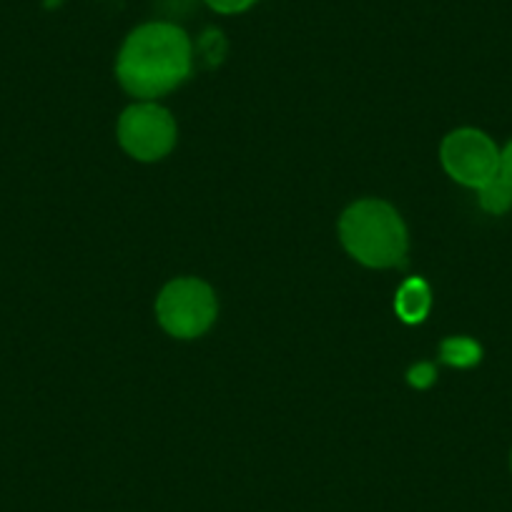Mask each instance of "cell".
Here are the masks:
<instances>
[{
  "instance_id": "1",
  "label": "cell",
  "mask_w": 512,
  "mask_h": 512,
  "mask_svg": "<svg viewBox=\"0 0 512 512\" xmlns=\"http://www.w3.org/2000/svg\"><path fill=\"white\" fill-rule=\"evenodd\" d=\"M191 73V41L174 23H146L123 41L116 61L118 83L131 96H166Z\"/></svg>"
},
{
  "instance_id": "2",
  "label": "cell",
  "mask_w": 512,
  "mask_h": 512,
  "mask_svg": "<svg viewBox=\"0 0 512 512\" xmlns=\"http://www.w3.org/2000/svg\"><path fill=\"white\" fill-rule=\"evenodd\" d=\"M339 239L364 267H400L407 256L405 221L390 204L377 199L357 201L344 211L339 221Z\"/></svg>"
},
{
  "instance_id": "3",
  "label": "cell",
  "mask_w": 512,
  "mask_h": 512,
  "mask_svg": "<svg viewBox=\"0 0 512 512\" xmlns=\"http://www.w3.org/2000/svg\"><path fill=\"white\" fill-rule=\"evenodd\" d=\"M216 312L214 289L201 279H174L156 299V317L176 339L201 337L214 324Z\"/></svg>"
},
{
  "instance_id": "4",
  "label": "cell",
  "mask_w": 512,
  "mask_h": 512,
  "mask_svg": "<svg viewBox=\"0 0 512 512\" xmlns=\"http://www.w3.org/2000/svg\"><path fill=\"white\" fill-rule=\"evenodd\" d=\"M442 166L462 186L480 189L500 176V149L477 128H457L445 136L440 149Z\"/></svg>"
},
{
  "instance_id": "5",
  "label": "cell",
  "mask_w": 512,
  "mask_h": 512,
  "mask_svg": "<svg viewBox=\"0 0 512 512\" xmlns=\"http://www.w3.org/2000/svg\"><path fill=\"white\" fill-rule=\"evenodd\" d=\"M118 141L136 161H159L174 149L176 123L159 103H136L118 118Z\"/></svg>"
},
{
  "instance_id": "6",
  "label": "cell",
  "mask_w": 512,
  "mask_h": 512,
  "mask_svg": "<svg viewBox=\"0 0 512 512\" xmlns=\"http://www.w3.org/2000/svg\"><path fill=\"white\" fill-rule=\"evenodd\" d=\"M395 309L402 322L417 324L430 312V287L422 279H407L395 299Z\"/></svg>"
},
{
  "instance_id": "7",
  "label": "cell",
  "mask_w": 512,
  "mask_h": 512,
  "mask_svg": "<svg viewBox=\"0 0 512 512\" xmlns=\"http://www.w3.org/2000/svg\"><path fill=\"white\" fill-rule=\"evenodd\" d=\"M477 194H480V206L487 214L500 216L512 209V186L507 184L502 176H495V179L487 181L485 186H480Z\"/></svg>"
},
{
  "instance_id": "8",
  "label": "cell",
  "mask_w": 512,
  "mask_h": 512,
  "mask_svg": "<svg viewBox=\"0 0 512 512\" xmlns=\"http://www.w3.org/2000/svg\"><path fill=\"white\" fill-rule=\"evenodd\" d=\"M480 354V344L467 337H452L442 344V362L452 364V367H472L480 362Z\"/></svg>"
},
{
  "instance_id": "9",
  "label": "cell",
  "mask_w": 512,
  "mask_h": 512,
  "mask_svg": "<svg viewBox=\"0 0 512 512\" xmlns=\"http://www.w3.org/2000/svg\"><path fill=\"white\" fill-rule=\"evenodd\" d=\"M254 3L256 0H206V6L214 8L216 13H226V16L246 11V8H251Z\"/></svg>"
},
{
  "instance_id": "10",
  "label": "cell",
  "mask_w": 512,
  "mask_h": 512,
  "mask_svg": "<svg viewBox=\"0 0 512 512\" xmlns=\"http://www.w3.org/2000/svg\"><path fill=\"white\" fill-rule=\"evenodd\" d=\"M432 377H435V369H432V364H420V367H415L410 372V382L417 384V387H425V384H430Z\"/></svg>"
},
{
  "instance_id": "11",
  "label": "cell",
  "mask_w": 512,
  "mask_h": 512,
  "mask_svg": "<svg viewBox=\"0 0 512 512\" xmlns=\"http://www.w3.org/2000/svg\"><path fill=\"white\" fill-rule=\"evenodd\" d=\"M500 176L512 186V141L500 151Z\"/></svg>"
},
{
  "instance_id": "12",
  "label": "cell",
  "mask_w": 512,
  "mask_h": 512,
  "mask_svg": "<svg viewBox=\"0 0 512 512\" xmlns=\"http://www.w3.org/2000/svg\"><path fill=\"white\" fill-rule=\"evenodd\" d=\"M510 467H512V457H510Z\"/></svg>"
}]
</instances>
